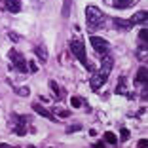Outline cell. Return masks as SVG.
<instances>
[{
  "label": "cell",
  "mask_w": 148,
  "mask_h": 148,
  "mask_svg": "<svg viewBox=\"0 0 148 148\" xmlns=\"http://www.w3.org/2000/svg\"><path fill=\"white\" fill-rule=\"evenodd\" d=\"M86 19H87V29L89 31H97L101 27H105V13L101 12L97 6H87L86 8Z\"/></svg>",
  "instance_id": "1"
},
{
  "label": "cell",
  "mask_w": 148,
  "mask_h": 148,
  "mask_svg": "<svg viewBox=\"0 0 148 148\" xmlns=\"http://www.w3.org/2000/svg\"><path fill=\"white\" fill-rule=\"evenodd\" d=\"M70 51L74 53V57L78 59L80 63H82L86 69H91V66L87 65V57H86V48H84V42L82 38H72V42H70Z\"/></svg>",
  "instance_id": "2"
},
{
  "label": "cell",
  "mask_w": 148,
  "mask_h": 148,
  "mask_svg": "<svg viewBox=\"0 0 148 148\" xmlns=\"http://www.w3.org/2000/svg\"><path fill=\"white\" fill-rule=\"evenodd\" d=\"M91 46L99 55H106L110 51V44L105 38H101V36H91Z\"/></svg>",
  "instance_id": "3"
},
{
  "label": "cell",
  "mask_w": 148,
  "mask_h": 148,
  "mask_svg": "<svg viewBox=\"0 0 148 148\" xmlns=\"http://www.w3.org/2000/svg\"><path fill=\"white\" fill-rule=\"evenodd\" d=\"M8 57L12 59L13 63H15V69L19 70V72H29V69H27V61L23 59V55L19 51H15V49H12V51L8 53Z\"/></svg>",
  "instance_id": "4"
},
{
  "label": "cell",
  "mask_w": 148,
  "mask_h": 148,
  "mask_svg": "<svg viewBox=\"0 0 148 148\" xmlns=\"http://www.w3.org/2000/svg\"><path fill=\"white\" fill-rule=\"evenodd\" d=\"M112 66H114V59L112 57L108 55V53H106V55H103V63H101V70L97 74H99V76H103V78L106 80V76H108L110 74V70H112Z\"/></svg>",
  "instance_id": "5"
},
{
  "label": "cell",
  "mask_w": 148,
  "mask_h": 148,
  "mask_svg": "<svg viewBox=\"0 0 148 148\" xmlns=\"http://www.w3.org/2000/svg\"><path fill=\"white\" fill-rule=\"evenodd\" d=\"M135 82L140 84V86H146V82H148V70H146V66H140V69L137 70V78H135Z\"/></svg>",
  "instance_id": "6"
},
{
  "label": "cell",
  "mask_w": 148,
  "mask_h": 148,
  "mask_svg": "<svg viewBox=\"0 0 148 148\" xmlns=\"http://www.w3.org/2000/svg\"><path fill=\"white\" fill-rule=\"evenodd\" d=\"M4 2H6L8 12H12V13H19L21 12V2H19V0H4Z\"/></svg>",
  "instance_id": "7"
},
{
  "label": "cell",
  "mask_w": 148,
  "mask_h": 148,
  "mask_svg": "<svg viewBox=\"0 0 148 148\" xmlns=\"http://www.w3.org/2000/svg\"><path fill=\"white\" fill-rule=\"evenodd\" d=\"M129 21H131V25H144L146 23V12H137Z\"/></svg>",
  "instance_id": "8"
},
{
  "label": "cell",
  "mask_w": 148,
  "mask_h": 148,
  "mask_svg": "<svg viewBox=\"0 0 148 148\" xmlns=\"http://www.w3.org/2000/svg\"><path fill=\"white\" fill-rule=\"evenodd\" d=\"M70 10H72V0H63V10H61L63 19L70 17Z\"/></svg>",
  "instance_id": "9"
},
{
  "label": "cell",
  "mask_w": 148,
  "mask_h": 148,
  "mask_svg": "<svg viewBox=\"0 0 148 148\" xmlns=\"http://www.w3.org/2000/svg\"><path fill=\"white\" fill-rule=\"evenodd\" d=\"M89 84H91V89H99V87L105 84V78H103V76H99V74H93L91 80H89Z\"/></svg>",
  "instance_id": "10"
},
{
  "label": "cell",
  "mask_w": 148,
  "mask_h": 148,
  "mask_svg": "<svg viewBox=\"0 0 148 148\" xmlns=\"http://www.w3.org/2000/svg\"><path fill=\"white\" fill-rule=\"evenodd\" d=\"M114 21V27H116V29H123V31H127V29H129L131 27V21H127V19H112Z\"/></svg>",
  "instance_id": "11"
},
{
  "label": "cell",
  "mask_w": 148,
  "mask_h": 148,
  "mask_svg": "<svg viewBox=\"0 0 148 148\" xmlns=\"http://www.w3.org/2000/svg\"><path fill=\"white\" fill-rule=\"evenodd\" d=\"M133 6V0H114V8L118 10H127Z\"/></svg>",
  "instance_id": "12"
},
{
  "label": "cell",
  "mask_w": 148,
  "mask_h": 148,
  "mask_svg": "<svg viewBox=\"0 0 148 148\" xmlns=\"http://www.w3.org/2000/svg\"><path fill=\"white\" fill-rule=\"evenodd\" d=\"M34 110L40 114V116H46V118H51V120H53V116H51V114H49L46 108H44V106H40V105H34Z\"/></svg>",
  "instance_id": "13"
},
{
  "label": "cell",
  "mask_w": 148,
  "mask_h": 148,
  "mask_svg": "<svg viewBox=\"0 0 148 148\" xmlns=\"http://www.w3.org/2000/svg\"><path fill=\"white\" fill-rule=\"evenodd\" d=\"M105 140L108 144H118V137L114 135V133H110V131H108V133H105Z\"/></svg>",
  "instance_id": "14"
},
{
  "label": "cell",
  "mask_w": 148,
  "mask_h": 148,
  "mask_svg": "<svg viewBox=\"0 0 148 148\" xmlns=\"http://www.w3.org/2000/svg\"><path fill=\"white\" fill-rule=\"evenodd\" d=\"M36 55L40 57V59H42V61H46V59H48V51H44V48H36Z\"/></svg>",
  "instance_id": "15"
},
{
  "label": "cell",
  "mask_w": 148,
  "mask_h": 148,
  "mask_svg": "<svg viewBox=\"0 0 148 148\" xmlns=\"http://www.w3.org/2000/svg\"><path fill=\"white\" fill-rule=\"evenodd\" d=\"M127 89H125V84H123V78H120V84H118V87H116V93H125Z\"/></svg>",
  "instance_id": "16"
},
{
  "label": "cell",
  "mask_w": 148,
  "mask_h": 148,
  "mask_svg": "<svg viewBox=\"0 0 148 148\" xmlns=\"http://www.w3.org/2000/svg\"><path fill=\"white\" fill-rule=\"evenodd\" d=\"M55 112H57V116H59V118H69V116H70V112H69V110H63V108H61V110L57 108Z\"/></svg>",
  "instance_id": "17"
},
{
  "label": "cell",
  "mask_w": 148,
  "mask_h": 148,
  "mask_svg": "<svg viewBox=\"0 0 148 148\" xmlns=\"http://www.w3.org/2000/svg\"><path fill=\"white\" fill-rule=\"evenodd\" d=\"M49 87L53 89V93H55L57 97H61V91H59V87H57V84H55V82H49Z\"/></svg>",
  "instance_id": "18"
},
{
  "label": "cell",
  "mask_w": 148,
  "mask_h": 148,
  "mask_svg": "<svg viewBox=\"0 0 148 148\" xmlns=\"http://www.w3.org/2000/svg\"><path fill=\"white\" fill-rule=\"evenodd\" d=\"M27 69L31 70V72H36V70H38V66H36L34 61H31V63H27Z\"/></svg>",
  "instance_id": "19"
},
{
  "label": "cell",
  "mask_w": 148,
  "mask_h": 148,
  "mask_svg": "<svg viewBox=\"0 0 148 148\" xmlns=\"http://www.w3.org/2000/svg\"><path fill=\"white\" fill-rule=\"evenodd\" d=\"M70 103H72V106H80V105H82L80 97H72V99H70Z\"/></svg>",
  "instance_id": "20"
},
{
  "label": "cell",
  "mask_w": 148,
  "mask_h": 148,
  "mask_svg": "<svg viewBox=\"0 0 148 148\" xmlns=\"http://www.w3.org/2000/svg\"><path fill=\"white\" fill-rule=\"evenodd\" d=\"M139 57L140 59H146V46H143V48L139 49Z\"/></svg>",
  "instance_id": "21"
},
{
  "label": "cell",
  "mask_w": 148,
  "mask_h": 148,
  "mask_svg": "<svg viewBox=\"0 0 148 148\" xmlns=\"http://www.w3.org/2000/svg\"><path fill=\"white\" fill-rule=\"evenodd\" d=\"M139 36H140V40H143V42L146 44V38H148V36H146V29H143V31L139 32Z\"/></svg>",
  "instance_id": "22"
},
{
  "label": "cell",
  "mask_w": 148,
  "mask_h": 148,
  "mask_svg": "<svg viewBox=\"0 0 148 148\" xmlns=\"http://www.w3.org/2000/svg\"><path fill=\"white\" fill-rule=\"evenodd\" d=\"M17 93L23 95V97H27V95H29V89H27V87H21V89H17Z\"/></svg>",
  "instance_id": "23"
},
{
  "label": "cell",
  "mask_w": 148,
  "mask_h": 148,
  "mask_svg": "<svg viewBox=\"0 0 148 148\" xmlns=\"http://www.w3.org/2000/svg\"><path fill=\"white\" fill-rule=\"evenodd\" d=\"M74 131H80V125H70L69 129H66V133H74Z\"/></svg>",
  "instance_id": "24"
},
{
  "label": "cell",
  "mask_w": 148,
  "mask_h": 148,
  "mask_svg": "<svg viewBox=\"0 0 148 148\" xmlns=\"http://www.w3.org/2000/svg\"><path fill=\"white\" fill-rule=\"evenodd\" d=\"M146 146H148V140H146V139L139 140V148H146Z\"/></svg>",
  "instance_id": "25"
},
{
  "label": "cell",
  "mask_w": 148,
  "mask_h": 148,
  "mask_svg": "<svg viewBox=\"0 0 148 148\" xmlns=\"http://www.w3.org/2000/svg\"><path fill=\"white\" fill-rule=\"evenodd\" d=\"M122 139H123V140L129 139V131H127V129H122Z\"/></svg>",
  "instance_id": "26"
},
{
  "label": "cell",
  "mask_w": 148,
  "mask_h": 148,
  "mask_svg": "<svg viewBox=\"0 0 148 148\" xmlns=\"http://www.w3.org/2000/svg\"><path fill=\"white\" fill-rule=\"evenodd\" d=\"M10 38H12V40H15V42H17V40H19V36H17V34H13V32H12V34H10Z\"/></svg>",
  "instance_id": "27"
},
{
  "label": "cell",
  "mask_w": 148,
  "mask_h": 148,
  "mask_svg": "<svg viewBox=\"0 0 148 148\" xmlns=\"http://www.w3.org/2000/svg\"><path fill=\"white\" fill-rule=\"evenodd\" d=\"M0 148H12V146H8V144H0Z\"/></svg>",
  "instance_id": "28"
}]
</instances>
